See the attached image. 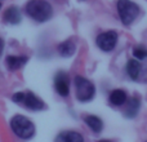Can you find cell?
I'll return each instance as SVG.
<instances>
[{
  "instance_id": "cell-1",
  "label": "cell",
  "mask_w": 147,
  "mask_h": 142,
  "mask_svg": "<svg viewBox=\"0 0 147 142\" xmlns=\"http://www.w3.org/2000/svg\"><path fill=\"white\" fill-rule=\"evenodd\" d=\"M25 12L31 20L44 23L53 17V7L47 0H30L25 7Z\"/></svg>"
},
{
  "instance_id": "cell-2",
  "label": "cell",
  "mask_w": 147,
  "mask_h": 142,
  "mask_svg": "<svg viewBox=\"0 0 147 142\" xmlns=\"http://www.w3.org/2000/svg\"><path fill=\"white\" fill-rule=\"evenodd\" d=\"M9 125L12 132L21 140H30L35 135V124L25 115H14Z\"/></svg>"
},
{
  "instance_id": "cell-3",
  "label": "cell",
  "mask_w": 147,
  "mask_h": 142,
  "mask_svg": "<svg viewBox=\"0 0 147 142\" xmlns=\"http://www.w3.org/2000/svg\"><path fill=\"white\" fill-rule=\"evenodd\" d=\"M76 99L80 102H89L96 96V87L89 79L81 75H76L74 79Z\"/></svg>"
},
{
  "instance_id": "cell-4",
  "label": "cell",
  "mask_w": 147,
  "mask_h": 142,
  "mask_svg": "<svg viewBox=\"0 0 147 142\" xmlns=\"http://www.w3.org/2000/svg\"><path fill=\"white\" fill-rule=\"evenodd\" d=\"M116 8L120 21L125 26L132 25L140 14V7L132 0H117Z\"/></svg>"
},
{
  "instance_id": "cell-5",
  "label": "cell",
  "mask_w": 147,
  "mask_h": 142,
  "mask_svg": "<svg viewBox=\"0 0 147 142\" xmlns=\"http://www.w3.org/2000/svg\"><path fill=\"white\" fill-rule=\"evenodd\" d=\"M117 39H119V35H117L116 31H105V32H101L98 36L96 38V44L102 52L105 53H109V52H112L115 49L117 44Z\"/></svg>"
},
{
  "instance_id": "cell-6",
  "label": "cell",
  "mask_w": 147,
  "mask_h": 142,
  "mask_svg": "<svg viewBox=\"0 0 147 142\" xmlns=\"http://www.w3.org/2000/svg\"><path fill=\"white\" fill-rule=\"evenodd\" d=\"M54 89L61 97H67L70 94V78L66 72L58 71L54 76Z\"/></svg>"
},
{
  "instance_id": "cell-7",
  "label": "cell",
  "mask_w": 147,
  "mask_h": 142,
  "mask_svg": "<svg viewBox=\"0 0 147 142\" xmlns=\"http://www.w3.org/2000/svg\"><path fill=\"white\" fill-rule=\"evenodd\" d=\"M20 105H23L25 109L30 110V111H41L45 109V103L32 92H25Z\"/></svg>"
},
{
  "instance_id": "cell-8",
  "label": "cell",
  "mask_w": 147,
  "mask_h": 142,
  "mask_svg": "<svg viewBox=\"0 0 147 142\" xmlns=\"http://www.w3.org/2000/svg\"><path fill=\"white\" fill-rule=\"evenodd\" d=\"M3 21L5 23H9V25H20L22 21V14H21L20 8L16 5L9 7L3 14Z\"/></svg>"
},
{
  "instance_id": "cell-9",
  "label": "cell",
  "mask_w": 147,
  "mask_h": 142,
  "mask_svg": "<svg viewBox=\"0 0 147 142\" xmlns=\"http://www.w3.org/2000/svg\"><path fill=\"white\" fill-rule=\"evenodd\" d=\"M28 61L27 56H8L5 58V65L9 71H17L23 67Z\"/></svg>"
},
{
  "instance_id": "cell-10",
  "label": "cell",
  "mask_w": 147,
  "mask_h": 142,
  "mask_svg": "<svg viewBox=\"0 0 147 142\" xmlns=\"http://www.w3.org/2000/svg\"><path fill=\"white\" fill-rule=\"evenodd\" d=\"M125 71H127L128 76H129L132 80H138L141 72H142V65L138 60L132 58L127 62V66H125Z\"/></svg>"
},
{
  "instance_id": "cell-11",
  "label": "cell",
  "mask_w": 147,
  "mask_h": 142,
  "mask_svg": "<svg viewBox=\"0 0 147 142\" xmlns=\"http://www.w3.org/2000/svg\"><path fill=\"white\" fill-rule=\"evenodd\" d=\"M75 51H76V45H75V43H74L72 39H67V40L59 43L58 47H57V52H58V54L61 57H66V58L74 56Z\"/></svg>"
},
{
  "instance_id": "cell-12",
  "label": "cell",
  "mask_w": 147,
  "mask_h": 142,
  "mask_svg": "<svg viewBox=\"0 0 147 142\" xmlns=\"http://www.w3.org/2000/svg\"><path fill=\"white\" fill-rule=\"evenodd\" d=\"M109 101L112 106H123L128 101L127 92L123 89H114L109 96Z\"/></svg>"
},
{
  "instance_id": "cell-13",
  "label": "cell",
  "mask_w": 147,
  "mask_h": 142,
  "mask_svg": "<svg viewBox=\"0 0 147 142\" xmlns=\"http://www.w3.org/2000/svg\"><path fill=\"white\" fill-rule=\"evenodd\" d=\"M141 107V101L138 97H133L129 101H127V107L124 110V116H127L128 119H133L136 118V115L138 114Z\"/></svg>"
},
{
  "instance_id": "cell-14",
  "label": "cell",
  "mask_w": 147,
  "mask_h": 142,
  "mask_svg": "<svg viewBox=\"0 0 147 142\" xmlns=\"http://www.w3.org/2000/svg\"><path fill=\"white\" fill-rule=\"evenodd\" d=\"M84 122L90 128L92 132L94 133H101L102 129H103V122H102L101 118L96 116V115H86V116H84Z\"/></svg>"
},
{
  "instance_id": "cell-15",
  "label": "cell",
  "mask_w": 147,
  "mask_h": 142,
  "mask_svg": "<svg viewBox=\"0 0 147 142\" xmlns=\"http://www.w3.org/2000/svg\"><path fill=\"white\" fill-rule=\"evenodd\" d=\"M57 142H84V137L76 131H65L59 133Z\"/></svg>"
},
{
  "instance_id": "cell-16",
  "label": "cell",
  "mask_w": 147,
  "mask_h": 142,
  "mask_svg": "<svg viewBox=\"0 0 147 142\" xmlns=\"http://www.w3.org/2000/svg\"><path fill=\"white\" fill-rule=\"evenodd\" d=\"M132 56L133 58L138 60V61H142V60L147 58V48L143 45H137L133 48L132 51Z\"/></svg>"
},
{
  "instance_id": "cell-17",
  "label": "cell",
  "mask_w": 147,
  "mask_h": 142,
  "mask_svg": "<svg viewBox=\"0 0 147 142\" xmlns=\"http://www.w3.org/2000/svg\"><path fill=\"white\" fill-rule=\"evenodd\" d=\"M3 52H4V40L0 38V56L3 54Z\"/></svg>"
},
{
  "instance_id": "cell-18",
  "label": "cell",
  "mask_w": 147,
  "mask_h": 142,
  "mask_svg": "<svg viewBox=\"0 0 147 142\" xmlns=\"http://www.w3.org/2000/svg\"><path fill=\"white\" fill-rule=\"evenodd\" d=\"M98 142H111V141H107V140H101V141H98Z\"/></svg>"
},
{
  "instance_id": "cell-19",
  "label": "cell",
  "mask_w": 147,
  "mask_h": 142,
  "mask_svg": "<svg viewBox=\"0 0 147 142\" xmlns=\"http://www.w3.org/2000/svg\"><path fill=\"white\" fill-rule=\"evenodd\" d=\"M1 5H3V4H1V1H0V9H1Z\"/></svg>"
},
{
  "instance_id": "cell-20",
  "label": "cell",
  "mask_w": 147,
  "mask_h": 142,
  "mask_svg": "<svg viewBox=\"0 0 147 142\" xmlns=\"http://www.w3.org/2000/svg\"><path fill=\"white\" fill-rule=\"evenodd\" d=\"M145 142H147V141H145Z\"/></svg>"
}]
</instances>
